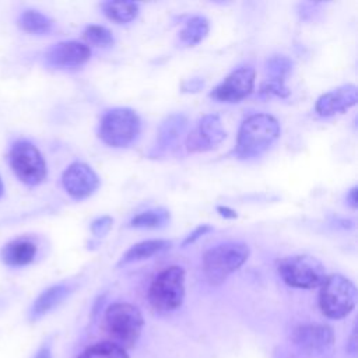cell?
<instances>
[{
	"label": "cell",
	"mask_w": 358,
	"mask_h": 358,
	"mask_svg": "<svg viewBox=\"0 0 358 358\" xmlns=\"http://www.w3.org/2000/svg\"><path fill=\"white\" fill-rule=\"evenodd\" d=\"M18 27L28 34L43 35L52 31L53 21L38 10H25L18 17Z\"/></svg>",
	"instance_id": "obj_19"
},
{
	"label": "cell",
	"mask_w": 358,
	"mask_h": 358,
	"mask_svg": "<svg viewBox=\"0 0 358 358\" xmlns=\"http://www.w3.org/2000/svg\"><path fill=\"white\" fill-rule=\"evenodd\" d=\"M71 292L70 285L62 282L55 284L45 291H42L36 299L34 301L31 309H29V319L38 320L48 315L50 310H53L56 306H59Z\"/></svg>",
	"instance_id": "obj_16"
},
{
	"label": "cell",
	"mask_w": 358,
	"mask_h": 358,
	"mask_svg": "<svg viewBox=\"0 0 358 358\" xmlns=\"http://www.w3.org/2000/svg\"><path fill=\"white\" fill-rule=\"evenodd\" d=\"M141 120L136 110L130 108H113L108 110L99 122V138L115 148L130 145L138 136Z\"/></svg>",
	"instance_id": "obj_6"
},
{
	"label": "cell",
	"mask_w": 358,
	"mask_h": 358,
	"mask_svg": "<svg viewBox=\"0 0 358 358\" xmlns=\"http://www.w3.org/2000/svg\"><path fill=\"white\" fill-rule=\"evenodd\" d=\"M171 215L169 211L165 208H154L143 211L134 215L130 221L131 228H141V229H157L168 224Z\"/></svg>",
	"instance_id": "obj_22"
},
{
	"label": "cell",
	"mask_w": 358,
	"mask_h": 358,
	"mask_svg": "<svg viewBox=\"0 0 358 358\" xmlns=\"http://www.w3.org/2000/svg\"><path fill=\"white\" fill-rule=\"evenodd\" d=\"M213 228L210 227V225H207V224H201V225H199L197 228H194L186 238H185V241L182 242V246H187V245H192V243H194L199 238H201L203 235H206L207 232H210Z\"/></svg>",
	"instance_id": "obj_28"
},
{
	"label": "cell",
	"mask_w": 358,
	"mask_h": 358,
	"mask_svg": "<svg viewBox=\"0 0 358 358\" xmlns=\"http://www.w3.org/2000/svg\"><path fill=\"white\" fill-rule=\"evenodd\" d=\"M35 256H36V245L27 238H18V239L10 241L0 250L1 262L10 267L27 266L32 263Z\"/></svg>",
	"instance_id": "obj_17"
},
{
	"label": "cell",
	"mask_w": 358,
	"mask_h": 358,
	"mask_svg": "<svg viewBox=\"0 0 358 358\" xmlns=\"http://www.w3.org/2000/svg\"><path fill=\"white\" fill-rule=\"evenodd\" d=\"M260 95L262 96H280L287 98L289 95V90L285 87L284 80L275 78H266L260 85Z\"/></svg>",
	"instance_id": "obj_26"
},
{
	"label": "cell",
	"mask_w": 358,
	"mask_h": 358,
	"mask_svg": "<svg viewBox=\"0 0 358 358\" xmlns=\"http://www.w3.org/2000/svg\"><path fill=\"white\" fill-rule=\"evenodd\" d=\"M277 271L287 285L301 289L317 288L326 278L322 262L309 255H294L281 259Z\"/></svg>",
	"instance_id": "obj_7"
},
{
	"label": "cell",
	"mask_w": 358,
	"mask_h": 358,
	"mask_svg": "<svg viewBox=\"0 0 358 358\" xmlns=\"http://www.w3.org/2000/svg\"><path fill=\"white\" fill-rule=\"evenodd\" d=\"M83 36L87 43L94 46H108L113 43L112 32L102 25H90L84 29Z\"/></svg>",
	"instance_id": "obj_25"
},
{
	"label": "cell",
	"mask_w": 358,
	"mask_h": 358,
	"mask_svg": "<svg viewBox=\"0 0 358 358\" xmlns=\"http://www.w3.org/2000/svg\"><path fill=\"white\" fill-rule=\"evenodd\" d=\"M347 203L350 204V207L357 208V204H358V199H357V186H354L352 189H350V192L347 193Z\"/></svg>",
	"instance_id": "obj_31"
},
{
	"label": "cell",
	"mask_w": 358,
	"mask_h": 358,
	"mask_svg": "<svg viewBox=\"0 0 358 358\" xmlns=\"http://www.w3.org/2000/svg\"><path fill=\"white\" fill-rule=\"evenodd\" d=\"M217 211H218L220 215L224 217V218H236V217H238L236 211L232 210V208H229V207H227V206H218V207H217Z\"/></svg>",
	"instance_id": "obj_30"
},
{
	"label": "cell",
	"mask_w": 358,
	"mask_h": 358,
	"mask_svg": "<svg viewBox=\"0 0 358 358\" xmlns=\"http://www.w3.org/2000/svg\"><path fill=\"white\" fill-rule=\"evenodd\" d=\"M3 192H4V185H3V180H1V176H0V197L3 196Z\"/></svg>",
	"instance_id": "obj_33"
},
{
	"label": "cell",
	"mask_w": 358,
	"mask_h": 358,
	"mask_svg": "<svg viewBox=\"0 0 358 358\" xmlns=\"http://www.w3.org/2000/svg\"><path fill=\"white\" fill-rule=\"evenodd\" d=\"M292 70V62L287 56H271L266 62V71L268 74L267 78H275V80H285V77Z\"/></svg>",
	"instance_id": "obj_24"
},
{
	"label": "cell",
	"mask_w": 358,
	"mask_h": 358,
	"mask_svg": "<svg viewBox=\"0 0 358 358\" xmlns=\"http://www.w3.org/2000/svg\"><path fill=\"white\" fill-rule=\"evenodd\" d=\"M225 137L221 117L215 113L204 115L187 134L186 148L190 152H206L217 148Z\"/></svg>",
	"instance_id": "obj_9"
},
{
	"label": "cell",
	"mask_w": 358,
	"mask_h": 358,
	"mask_svg": "<svg viewBox=\"0 0 358 358\" xmlns=\"http://www.w3.org/2000/svg\"><path fill=\"white\" fill-rule=\"evenodd\" d=\"M113 220L109 215H102L91 222V232L95 236H105L112 228Z\"/></svg>",
	"instance_id": "obj_27"
},
{
	"label": "cell",
	"mask_w": 358,
	"mask_h": 358,
	"mask_svg": "<svg viewBox=\"0 0 358 358\" xmlns=\"http://www.w3.org/2000/svg\"><path fill=\"white\" fill-rule=\"evenodd\" d=\"M249 246L243 242H224L210 248L203 256V271L210 284H221L249 257Z\"/></svg>",
	"instance_id": "obj_2"
},
{
	"label": "cell",
	"mask_w": 358,
	"mask_h": 358,
	"mask_svg": "<svg viewBox=\"0 0 358 358\" xmlns=\"http://www.w3.org/2000/svg\"><path fill=\"white\" fill-rule=\"evenodd\" d=\"M187 116L185 113L169 115L159 126L157 133V143L154 145L157 154L168 152L178 147L182 136L187 129Z\"/></svg>",
	"instance_id": "obj_15"
},
{
	"label": "cell",
	"mask_w": 358,
	"mask_h": 358,
	"mask_svg": "<svg viewBox=\"0 0 358 358\" xmlns=\"http://www.w3.org/2000/svg\"><path fill=\"white\" fill-rule=\"evenodd\" d=\"M143 315L137 306L115 302L105 312V327L110 341L122 348H131L143 330Z\"/></svg>",
	"instance_id": "obj_3"
},
{
	"label": "cell",
	"mask_w": 358,
	"mask_h": 358,
	"mask_svg": "<svg viewBox=\"0 0 358 358\" xmlns=\"http://www.w3.org/2000/svg\"><path fill=\"white\" fill-rule=\"evenodd\" d=\"M255 87V70L249 66L229 73L211 92L210 96L218 102L235 103L249 96Z\"/></svg>",
	"instance_id": "obj_10"
},
{
	"label": "cell",
	"mask_w": 358,
	"mask_h": 358,
	"mask_svg": "<svg viewBox=\"0 0 358 358\" xmlns=\"http://www.w3.org/2000/svg\"><path fill=\"white\" fill-rule=\"evenodd\" d=\"M347 352L351 357H357V333H355V330L352 331V334L347 343Z\"/></svg>",
	"instance_id": "obj_29"
},
{
	"label": "cell",
	"mask_w": 358,
	"mask_h": 358,
	"mask_svg": "<svg viewBox=\"0 0 358 358\" xmlns=\"http://www.w3.org/2000/svg\"><path fill=\"white\" fill-rule=\"evenodd\" d=\"M64 190L76 200H83L95 193L99 187V176L84 162H73L66 168L62 176Z\"/></svg>",
	"instance_id": "obj_11"
},
{
	"label": "cell",
	"mask_w": 358,
	"mask_h": 358,
	"mask_svg": "<svg viewBox=\"0 0 358 358\" xmlns=\"http://www.w3.org/2000/svg\"><path fill=\"white\" fill-rule=\"evenodd\" d=\"M208 21L203 15L190 17L182 31L179 32V39L187 46H194L200 43L208 34Z\"/></svg>",
	"instance_id": "obj_20"
},
{
	"label": "cell",
	"mask_w": 358,
	"mask_h": 358,
	"mask_svg": "<svg viewBox=\"0 0 358 358\" xmlns=\"http://www.w3.org/2000/svg\"><path fill=\"white\" fill-rule=\"evenodd\" d=\"M8 161L14 175L27 186H38L46 178L45 158L28 140H18L11 145Z\"/></svg>",
	"instance_id": "obj_8"
},
{
	"label": "cell",
	"mask_w": 358,
	"mask_h": 358,
	"mask_svg": "<svg viewBox=\"0 0 358 358\" xmlns=\"http://www.w3.org/2000/svg\"><path fill=\"white\" fill-rule=\"evenodd\" d=\"M185 299V270L180 266L164 268L148 288V301L154 310L169 313L179 309Z\"/></svg>",
	"instance_id": "obj_4"
},
{
	"label": "cell",
	"mask_w": 358,
	"mask_h": 358,
	"mask_svg": "<svg viewBox=\"0 0 358 358\" xmlns=\"http://www.w3.org/2000/svg\"><path fill=\"white\" fill-rule=\"evenodd\" d=\"M292 338L299 350L309 355L324 354L331 348L334 343L333 330L329 326L320 323H309L296 327Z\"/></svg>",
	"instance_id": "obj_13"
},
{
	"label": "cell",
	"mask_w": 358,
	"mask_h": 358,
	"mask_svg": "<svg viewBox=\"0 0 358 358\" xmlns=\"http://www.w3.org/2000/svg\"><path fill=\"white\" fill-rule=\"evenodd\" d=\"M91 49L78 41H63L52 45L45 52V62L55 69L78 67L88 62Z\"/></svg>",
	"instance_id": "obj_12"
},
{
	"label": "cell",
	"mask_w": 358,
	"mask_h": 358,
	"mask_svg": "<svg viewBox=\"0 0 358 358\" xmlns=\"http://www.w3.org/2000/svg\"><path fill=\"white\" fill-rule=\"evenodd\" d=\"M102 10L116 24H127L138 15V4L133 1H105Z\"/></svg>",
	"instance_id": "obj_21"
},
{
	"label": "cell",
	"mask_w": 358,
	"mask_h": 358,
	"mask_svg": "<svg viewBox=\"0 0 358 358\" xmlns=\"http://www.w3.org/2000/svg\"><path fill=\"white\" fill-rule=\"evenodd\" d=\"M34 358H52V354H50V348L48 345H42L38 352L35 354Z\"/></svg>",
	"instance_id": "obj_32"
},
{
	"label": "cell",
	"mask_w": 358,
	"mask_h": 358,
	"mask_svg": "<svg viewBox=\"0 0 358 358\" xmlns=\"http://www.w3.org/2000/svg\"><path fill=\"white\" fill-rule=\"evenodd\" d=\"M357 302V289L351 280L341 274L326 275L320 285L319 308L330 319H343L352 312Z\"/></svg>",
	"instance_id": "obj_5"
},
{
	"label": "cell",
	"mask_w": 358,
	"mask_h": 358,
	"mask_svg": "<svg viewBox=\"0 0 358 358\" xmlns=\"http://www.w3.org/2000/svg\"><path fill=\"white\" fill-rule=\"evenodd\" d=\"M78 358H129V355L120 345L112 341H102L87 347Z\"/></svg>",
	"instance_id": "obj_23"
},
{
	"label": "cell",
	"mask_w": 358,
	"mask_h": 358,
	"mask_svg": "<svg viewBox=\"0 0 358 358\" xmlns=\"http://www.w3.org/2000/svg\"><path fill=\"white\" fill-rule=\"evenodd\" d=\"M280 123L268 113L250 115L239 127L235 155L246 159L263 154L278 137Z\"/></svg>",
	"instance_id": "obj_1"
},
{
	"label": "cell",
	"mask_w": 358,
	"mask_h": 358,
	"mask_svg": "<svg viewBox=\"0 0 358 358\" xmlns=\"http://www.w3.org/2000/svg\"><path fill=\"white\" fill-rule=\"evenodd\" d=\"M169 246H171V242L166 239H148V241L138 242L133 245L130 249H127V252L122 256L119 266L150 259L151 256H155L166 250Z\"/></svg>",
	"instance_id": "obj_18"
},
{
	"label": "cell",
	"mask_w": 358,
	"mask_h": 358,
	"mask_svg": "<svg viewBox=\"0 0 358 358\" xmlns=\"http://www.w3.org/2000/svg\"><path fill=\"white\" fill-rule=\"evenodd\" d=\"M358 101V90L354 84H344L329 92L322 94L315 105V110L319 116L329 117L336 113H341L354 106Z\"/></svg>",
	"instance_id": "obj_14"
}]
</instances>
